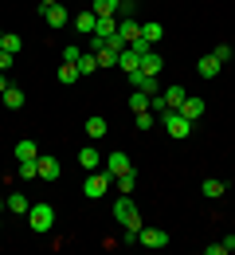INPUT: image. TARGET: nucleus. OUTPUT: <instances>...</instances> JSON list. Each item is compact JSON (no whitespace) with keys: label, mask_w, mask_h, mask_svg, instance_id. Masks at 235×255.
Returning a JSON list of instances; mask_svg holds the SVG:
<instances>
[{"label":"nucleus","mask_w":235,"mask_h":255,"mask_svg":"<svg viewBox=\"0 0 235 255\" xmlns=\"http://www.w3.org/2000/svg\"><path fill=\"white\" fill-rule=\"evenodd\" d=\"M114 220L122 224V228H134V232L141 228V212H137V204L130 200V196H126V192L114 200Z\"/></svg>","instance_id":"nucleus-1"},{"label":"nucleus","mask_w":235,"mask_h":255,"mask_svg":"<svg viewBox=\"0 0 235 255\" xmlns=\"http://www.w3.org/2000/svg\"><path fill=\"white\" fill-rule=\"evenodd\" d=\"M28 224H32V232H51V224H55V208L47 204V200H39V204H32L28 208Z\"/></svg>","instance_id":"nucleus-2"},{"label":"nucleus","mask_w":235,"mask_h":255,"mask_svg":"<svg viewBox=\"0 0 235 255\" xmlns=\"http://www.w3.org/2000/svg\"><path fill=\"white\" fill-rule=\"evenodd\" d=\"M110 185H114V177H110L106 169H94V173H86V185H82V192H86V200H102Z\"/></svg>","instance_id":"nucleus-3"},{"label":"nucleus","mask_w":235,"mask_h":255,"mask_svg":"<svg viewBox=\"0 0 235 255\" xmlns=\"http://www.w3.org/2000/svg\"><path fill=\"white\" fill-rule=\"evenodd\" d=\"M161 122H165V129L172 133V137H176V141H184V137L192 133V122H188L180 110H168V114H161Z\"/></svg>","instance_id":"nucleus-4"},{"label":"nucleus","mask_w":235,"mask_h":255,"mask_svg":"<svg viewBox=\"0 0 235 255\" xmlns=\"http://www.w3.org/2000/svg\"><path fill=\"white\" fill-rule=\"evenodd\" d=\"M137 244H141V248H153V252H157V248H168V232L165 228H145V224H141V228H137Z\"/></svg>","instance_id":"nucleus-5"},{"label":"nucleus","mask_w":235,"mask_h":255,"mask_svg":"<svg viewBox=\"0 0 235 255\" xmlns=\"http://www.w3.org/2000/svg\"><path fill=\"white\" fill-rule=\"evenodd\" d=\"M102 169H106V173H110V177H122V173H130V169H134V161L126 157V153H122V149H114V153H110V157H106V165H102Z\"/></svg>","instance_id":"nucleus-6"},{"label":"nucleus","mask_w":235,"mask_h":255,"mask_svg":"<svg viewBox=\"0 0 235 255\" xmlns=\"http://www.w3.org/2000/svg\"><path fill=\"white\" fill-rule=\"evenodd\" d=\"M59 173H63V169H59L55 157H35V177H39V181H59Z\"/></svg>","instance_id":"nucleus-7"},{"label":"nucleus","mask_w":235,"mask_h":255,"mask_svg":"<svg viewBox=\"0 0 235 255\" xmlns=\"http://www.w3.org/2000/svg\"><path fill=\"white\" fill-rule=\"evenodd\" d=\"M43 20H47V28H55V32L71 24V16H67V8H63V4H51V8H43Z\"/></svg>","instance_id":"nucleus-8"},{"label":"nucleus","mask_w":235,"mask_h":255,"mask_svg":"<svg viewBox=\"0 0 235 255\" xmlns=\"http://www.w3.org/2000/svg\"><path fill=\"white\" fill-rule=\"evenodd\" d=\"M4 204H8V212H16V216H28V208H32V200H28L24 192H8Z\"/></svg>","instance_id":"nucleus-9"},{"label":"nucleus","mask_w":235,"mask_h":255,"mask_svg":"<svg viewBox=\"0 0 235 255\" xmlns=\"http://www.w3.org/2000/svg\"><path fill=\"white\" fill-rule=\"evenodd\" d=\"M78 165H82L86 173H94V169L102 165V153L94 149V145H82V149H78Z\"/></svg>","instance_id":"nucleus-10"},{"label":"nucleus","mask_w":235,"mask_h":255,"mask_svg":"<svg viewBox=\"0 0 235 255\" xmlns=\"http://www.w3.org/2000/svg\"><path fill=\"white\" fill-rule=\"evenodd\" d=\"M118 35H122V39H126V47H130L137 35H141V24H137L134 16H122V24H118Z\"/></svg>","instance_id":"nucleus-11"},{"label":"nucleus","mask_w":235,"mask_h":255,"mask_svg":"<svg viewBox=\"0 0 235 255\" xmlns=\"http://www.w3.org/2000/svg\"><path fill=\"white\" fill-rule=\"evenodd\" d=\"M180 114H184L188 122H196V118H200V114H204V98L188 95V98H184V102H180Z\"/></svg>","instance_id":"nucleus-12"},{"label":"nucleus","mask_w":235,"mask_h":255,"mask_svg":"<svg viewBox=\"0 0 235 255\" xmlns=\"http://www.w3.org/2000/svg\"><path fill=\"white\" fill-rule=\"evenodd\" d=\"M220 59H216V55H204L200 63H196V75H200V79H216V75H220Z\"/></svg>","instance_id":"nucleus-13"},{"label":"nucleus","mask_w":235,"mask_h":255,"mask_svg":"<svg viewBox=\"0 0 235 255\" xmlns=\"http://www.w3.org/2000/svg\"><path fill=\"white\" fill-rule=\"evenodd\" d=\"M16 157L20 161H35L39 157V145H35L32 137H20V141H16Z\"/></svg>","instance_id":"nucleus-14"},{"label":"nucleus","mask_w":235,"mask_h":255,"mask_svg":"<svg viewBox=\"0 0 235 255\" xmlns=\"http://www.w3.org/2000/svg\"><path fill=\"white\" fill-rule=\"evenodd\" d=\"M161 95H165V102H168V110H180V102H184V98H188V91H184V87H180V83H176V87H165V91H161Z\"/></svg>","instance_id":"nucleus-15"},{"label":"nucleus","mask_w":235,"mask_h":255,"mask_svg":"<svg viewBox=\"0 0 235 255\" xmlns=\"http://www.w3.org/2000/svg\"><path fill=\"white\" fill-rule=\"evenodd\" d=\"M75 28H78V32H86V35H94V28H98V16L86 8V12H78V16H75Z\"/></svg>","instance_id":"nucleus-16"},{"label":"nucleus","mask_w":235,"mask_h":255,"mask_svg":"<svg viewBox=\"0 0 235 255\" xmlns=\"http://www.w3.org/2000/svg\"><path fill=\"white\" fill-rule=\"evenodd\" d=\"M106 129H110V122H106L102 114H90V118H86V133H90L94 141H98V137H106Z\"/></svg>","instance_id":"nucleus-17"},{"label":"nucleus","mask_w":235,"mask_h":255,"mask_svg":"<svg viewBox=\"0 0 235 255\" xmlns=\"http://www.w3.org/2000/svg\"><path fill=\"white\" fill-rule=\"evenodd\" d=\"M161 35H165V28L157 24V20H149V24H141V39L153 47V43H161Z\"/></svg>","instance_id":"nucleus-18"},{"label":"nucleus","mask_w":235,"mask_h":255,"mask_svg":"<svg viewBox=\"0 0 235 255\" xmlns=\"http://www.w3.org/2000/svg\"><path fill=\"white\" fill-rule=\"evenodd\" d=\"M200 192L208 196V200H220V196L228 192V185H224V181H216V177H208V181L200 185Z\"/></svg>","instance_id":"nucleus-19"},{"label":"nucleus","mask_w":235,"mask_h":255,"mask_svg":"<svg viewBox=\"0 0 235 255\" xmlns=\"http://www.w3.org/2000/svg\"><path fill=\"white\" fill-rule=\"evenodd\" d=\"M118 4L122 0H90V12L94 16H118Z\"/></svg>","instance_id":"nucleus-20"},{"label":"nucleus","mask_w":235,"mask_h":255,"mask_svg":"<svg viewBox=\"0 0 235 255\" xmlns=\"http://www.w3.org/2000/svg\"><path fill=\"white\" fill-rule=\"evenodd\" d=\"M141 71H145V75H161V71H165V59H161L157 51H149V55L141 59Z\"/></svg>","instance_id":"nucleus-21"},{"label":"nucleus","mask_w":235,"mask_h":255,"mask_svg":"<svg viewBox=\"0 0 235 255\" xmlns=\"http://www.w3.org/2000/svg\"><path fill=\"white\" fill-rule=\"evenodd\" d=\"M114 32H118V16H98V28H94V35H102V39H110Z\"/></svg>","instance_id":"nucleus-22"},{"label":"nucleus","mask_w":235,"mask_h":255,"mask_svg":"<svg viewBox=\"0 0 235 255\" xmlns=\"http://www.w3.org/2000/svg\"><path fill=\"white\" fill-rule=\"evenodd\" d=\"M94 59H98V67H118V51L110 43H102L98 51H94Z\"/></svg>","instance_id":"nucleus-23"},{"label":"nucleus","mask_w":235,"mask_h":255,"mask_svg":"<svg viewBox=\"0 0 235 255\" xmlns=\"http://www.w3.org/2000/svg\"><path fill=\"white\" fill-rule=\"evenodd\" d=\"M118 67H122V71L130 75V71H137V67H141V55H137V51H130V47H126V51L118 55Z\"/></svg>","instance_id":"nucleus-24"},{"label":"nucleus","mask_w":235,"mask_h":255,"mask_svg":"<svg viewBox=\"0 0 235 255\" xmlns=\"http://www.w3.org/2000/svg\"><path fill=\"white\" fill-rule=\"evenodd\" d=\"M0 47H4V51H12V55H20V47H24V39H20L16 32H0Z\"/></svg>","instance_id":"nucleus-25"},{"label":"nucleus","mask_w":235,"mask_h":255,"mask_svg":"<svg viewBox=\"0 0 235 255\" xmlns=\"http://www.w3.org/2000/svg\"><path fill=\"white\" fill-rule=\"evenodd\" d=\"M75 67H78V75H94V71H98V59H94V51H82Z\"/></svg>","instance_id":"nucleus-26"},{"label":"nucleus","mask_w":235,"mask_h":255,"mask_svg":"<svg viewBox=\"0 0 235 255\" xmlns=\"http://www.w3.org/2000/svg\"><path fill=\"white\" fill-rule=\"evenodd\" d=\"M114 185H118V192H126V196H130V192L137 189V173L130 169V173H122V177H114Z\"/></svg>","instance_id":"nucleus-27"},{"label":"nucleus","mask_w":235,"mask_h":255,"mask_svg":"<svg viewBox=\"0 0 235 255\" xmlns=\"http://www.w3.org/2000/svg\"><path fill=\"white\" fill-rule=\"evenodd\" d=\"M4 106H8V110H20V106H24V91H20V87H8V91H4Z\"/></svg>","instance_id":"nucleus-28"},{"label":"nucleus","mask_w":235,"mask_h":255,"mask_svg":"<svg viewBox=\"0 0 235 255\" xmlns=\"http://www.w3.org/2000/svg\"><path fill=\"white\" fill-rule=\"evenodd\" d=\"M78 79H82V75H78V67H75V63H63V67H59V83H63V87L78 83Z\"/></svg>","instance_id":"nucleus-29"},{"label":"nucleus","mask_w":235,"mask_h":255,"mask_svg":"<svg viewBox=\"0 0 235 255\" xmlns=\"http://www.w3.org/2000/svg\"><path fill=\"white\" fill-rule=\"evenodd\" d=\"M149 98H153V95H145V91H134V95H130V110H134V114L149 110Z\"/></svg>","instance_id":"nucleus-30"},{"label":"nucleus","mask_w":235,"mask_h":255,"mask_svg":"<svg viewBox=\"0 0 235 255\" xmlns=\"http://www.w3.org/2000/svg\"><path fill=\"white\" fill-rule=\"evenodd\" d=\"M153 122H157V114H153V110H141V114H137V122H134V126H137V129H149V126H153Z\"/></svg>","instance_id":"nucleus-31"},{"label":"nucleus","mask_w":235,"mask_h":255,"mask_svg":"<svg viewBox=\"0 0 235 255\" xmlns=\"http://www.w3.org/2000/svg\"><path fill=\"white\" fill-rule=\"evenodd\" d=\"M78 55H82V47H75V43L63 47V63H78Z\"/></svg>","instance_id":"nucleus-32"},{"label":"nucleus","mask_w":235,"mask_h":255,"mask_svg":"<svg viewBox=\"0 0 235 255\" xmlns=\"http://www.w3.org/2000/svg\"><path fill=\"white\" fill-rule=\"evenodd\" d=\"M212 55H216V59H220V63H228V59H235V55H232V43H220V47H216V51H212Z\"/></svg>","instance_id":"nucleus-33"},{"label":"nucleus","mask_w":235,"mask_h":255,"mask_svg":"<svg viewBox=\"0 0 235 255\" xmlns=\"http://www.w3.org/2000/svg\"><path fill=\"white\" fill-rule=\"evenodd\" d=\"M20 177H24V181H35V161H20Z\"/></svg>","instance_id":"nucleus-34"},{"label":"nucleus","mask_w":235,"mask_h":255,"mask_svg":"<svg viewBox=\"0 0 235 255\" xmlns=\"http://www.w3.org/2000/svg\"><path fill=\"white\" fill-rule=\"evenodd\" d=\"M134 8H137V0H122V4H118V12H122V16H134Z\"/></svg>","instance_id":"nucleus-35"},{"label":"nucleus","mask_w":235,"mask_h":255,"mask_svg":"<svg viewBox=\"0 0 235 255\" xmlns=\"http://www.w3.org/2000/svg\"><path fill=\"white\" fill-rule=\"evenodd\" d=\"M12 63H16V55H12V51H0V71H8Z\"/></svg>","instance_id":"nucleus-36"},{"label":"nucleus","mask_w":235,"mask_h":255,"mask_svg":"<svg viewBox=\"0 0 235 255\" xmlns=\"http://www.w3.org/2000/svg\"><path fill=\"white\" fill-rule=\"evenodd\" d=\"M220 244H224V252H235V236H224Z\"/></svg>","instance_id":"nucleus-37"},{"label":"nucleus","mask_w":235,"mask_h":255,"mask_svg":"<svg viewBox=\"0 0 235 255\" xmlns=\"http://www.w3.org/2000/svg\"><path fill=\"white\" fill-rule=\"evenodd\" d=\"M8 87H12V83H8V79H4V71H0V95H4Z\"/></svg>","instance_id":"nucleus-38"},{"label":"nucleus","mask_w":235,"mask_h":255,"mask_svg":"<svg viewBox=\"0 0 235 255\" xmlns=\"http://www.w3.org/2000/svg\"><path fill=\"white\" fill-rule=\"evenodd\" d=\"M51 4H59V0H39V12H43V8H51Z\"/></svg>","instance_id":"nucleus-39"},{"label":"nucleus","mask_w":235,"mask_h":255,"mask_svg":"<svg viewBox=\"0 0 235 255\" xmlns=\"http://www.w3.org/2000/svg\"><path fill=\"white\" fill-rule=\"evenodd\" d=\"M4 208H8V204H4V196H0V212H4Z\"/></svg>","instance_id":"nucleus-40"},{"label":"nucleus","mask_w":235,"mask_h":255,"mask_svg":"<svg viewBox=\"0 0 235 255\" xmlns=\"http://www.w3.org/2000/svg\"><path fill=\"white\" fill-rule=\"evenodd\" d=\"M232 55H235V43H232Z\"/></svg>","instance_id":"nucleus-41"},{"label":"nucleus","mask_w":235,"mask_h":255,"mask_svg":"<svg viewBox=\"0 0 235 255\" xmlns=\"http://www.w3.org/2000/svg\"><path fill=\"white\" fill-rule=\"evenodd\" d=\"M0 51H4V47H0Z\"/></svg>","instance_id":"nucleus-42"}]
</instances>
